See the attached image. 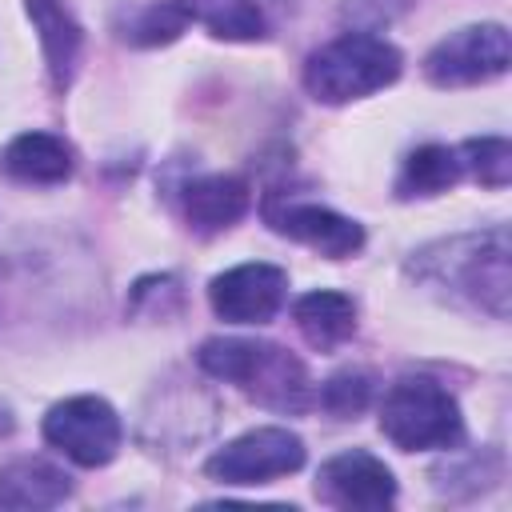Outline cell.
<instances>
[{
	"label": "cell",
	"instance_id": "cell-7",
	"mask_svg": "<svg viewBox=\"0 0 512 512\" xmlns=\"http://www.w3.org/2000/svg\"><path fill=\"white\" fill-rule=\"evenodd\" d=\"M304 464V440L288 428H252L208 456L204 472L220 484H268Z\"/></svg>",
	"mask_w": 512,
	"mask_h": 512
},
{
	"label": "cell",
	"instance_id": "cell-6",
	"mask_svg": "<svg viewBox=\"0 0 512 512\" xmlns=\"http://www.w3.org/2000/svg\"><path fill=\"white\" fill-rule=\"evenodd\" d=\"M44 440L80 468H100L120 448V416L100 396H72L48 408Z\"/></svg>",
	"mask_w": 512,
	"mask_h": 512
},
{
	"label": "cell",
	"instance_id": "cell-5",
	"mask_svg": "<svg viewBox=\"0 0 512 512\" xmlns=\"http://www.w3.org/2000/svg\"><path fill=\"white\" fill-rule=\"evenodd\" d=\"M512 64V44L504 24H468L452 36H444L424 56V76L436 88H464L504 76Z\"/></svg>",
	"mask_w": 512,
	"mask_h": 512
},
{
	"label": "cell",
	"instance_id": "cell-10",
	"mask_svg": "<svg viewBox=\"0 0 512 512\" xmlns=\"http://www.w3.org/2000/svg\"><path fill=\"white\" fill-rule=\"evenodd\" d=\"M316 492H320V500H328L336 508L376 512L396 500V480H392L388 464L376 460L372 452H340L320 468Z\"/></svg>",
	"mask_w": 512,
	"mask_h": 512
},
{
	"label": "cell",
	"instance_id": "cell-13",
	"mask_svg": "<svg viewBox=\"0 0 512 512\" xmlns=\"http://www.w3.org/2000/svg\"><path fill=\"white\" fill-rule=\"evenodd\" d=\"M0 168L24 184H60L72 176V148L52 132H20L0 152Z\"/></svg>",
	"mask_w": 512,
	"mask_h": 512
},
{
	"label": "cell",
	"instance_id": "cell-8",
	"mask_svg": "<svg viewBox=\"0 0 512 512\" xmlns=\"http://www.w3.org/2000/svg\"><path fill=\"white\" fill-rule=\"evenodd\" d=\"M288 276L276 264H236L208 284L212 312L228 324H264L284 304Z\"/></svg>",
	"mask_w": 512,
	"mask_h": 512
},
{
	"label": "cell",
	"instance_id": "cell-20",
	"mask_svg": "<svg viewBox=\"0 0 512 512\" xmlns=\"http://www.w3.org/2000/svg\"><path fill=\"white\" fill-rule=\"evenodd\" d=\"M320 400H324V408H328L332 416L348 420V416L364 412V404L372 400V380H368V372H340V376H332V380L324 384Z\"/></svg>",
	"mask_w": 512,
	"mask_h": 512
},
{
	"label": "cell",
	"instance_id": "cell-4",
	"mask_svg": "<svg viewBox=\"0 0 512 512\" xmlns=\"http://www.w3.org/2000/svg\"><path fill=\"white\" fill-rule=\"evenodd\" d=\"M380 432L404 452H424L452 448L464 432V420L448 388H440L428 376H404L384 392Z\"/></svg>",
	"mask_w": 512,
	"mask_h": 512
},
{
	"label": "cell",
	"instance_id": "cell-15",
	"mask_svg": "<svg viewBox=\"0 0 512 512\" xmlns=\"http://www.w3.org/2000/svg\"><path fill=\"white\" fill-rule=\"evenodd\" d=\"M292 316L312 348H336L356 332V304L344 292H328V288L308 292L296 300Z\"/></svg>",
	"mask_w": 512,
	"mask_h": 512
},
{
	"label": "cell",
	"instance_id": "cell-16",
	"mask_svg": "<svg viewBox=\"0 0 512 512\" xmlns=\"http://www.w3.org/2000/svg\"><path fill=\"white\" fill-rule=\"evenodd\" d=\"M460 156L452 152V148H444V144H424V148H416L408 160H404V168H400V176H396V192L404 196V200H412V196H436V192H444V188H452L456 180H460Z\"/></svg>",
	"mask_w": 512,
	"mask_h": 512
},
{
	"label": "cell",
	"instance_id": "cell-17",
	"mask_svg": "<svg viewBox=\"0 0 512 512\" xmlns=\"http://www.w3.org/2000/svg\"><path fill=\"white\" fill-rule=\"evenodd\" d=\"M192 4L188 0H156L140 12H132L124 20V40L128 44H140V48H152V44H172L188 24H192Z\"/></svg>",
	"mask_w": 512,
	"mask_h": 512
},
{
	"label": "cell",
	"instance_id": "cell-12",
	"mask_svg": "<svg viewBox=\"0 0 512 512\" xmlns=\"http://www.w3.org/2000/svg\"><path fill=\"white\" fill-rule=\"evenodd\" d=\"M184 216L196 232L232 228L248 208V184L240 176H196L180 188Z\"/></svg>",
	"mask_w": 512,
	"mask_h": 512
},
{
	"label": "cell",
	"instance_id": "cell-2",
	"mask_svg": "<svg viewBox=\"0 0 512 512\" xmlns=\"http://www.w3.org/2000/svg\"><path fill=\"white\" fill-rule=\"evenodd\" d=\"M200 368L216 380L240 384L248 396H256L268 408L280 412H300L308 404V372L304 364L276 348V344H260V340H204L196 352Z\"/></svg>",
	"mask_w": 512,
	"mask_h": 512
},
{
	"label": "cell",
	"instance_id": "cell-18",
	"mask_svg": "<svg viewBox=\"0 0 512 512\" xmlns=\"http://www.w3.org/2000/svg\"><path fill=\"white\" fill-rule=\"evenodd\" d=\"M192 16L220 40H260L264 16L256 0H188Z\"/></svg>",
	"mask_w": 512,
	"mask_h": 512
},
{
	"label": "cell",
	"instance_id": "cell-14",
	"mask_svg": "<svg viewBox=\"0 0 512 512\" xmlns=\"http://www.w3.org/2000/svg\"><path fill=\"white\" fill-rule=\"evenodd\" d=\"M24 8L32 16V24H36V32H40L52 84L56 88H68L72 84V72H76V60H80V40H84L80 24L64 8V0H24Z\"/></svg>",
	"mask_w": 512,
	"mask_h": 512
},
{
	"label": "cell",
	"instance_id": "cell-1",
	"mask_svg": "<svg viewBox=\"0 0 512 512\" xmlns=\"http://www.w3.org/2000/svg\"><path fill=\"white\" fill-rule=\"evenodd\" d=\"M428 288H444L452 300L488 308L492 316L508 312V232L492 228L480 236H456L424 248L412 268Z\"/></svg>",
	"mask_w": 512,
	"mask_h": 512
},
{
	"label": "cell",
	"instance_id": "cell-9",
	"mask_svg": "<svg viewBox=\"0 0 512 512\" xmlns=\"http://www.w3.org/2000/svg\"><path fill=\"white\" fill-rule=\"evenodd\" d=\"M264 216L280 236H288V240H296V244H304L328 260H344V256L364 248V228L356 220L324 208V204H296V200L276 204L272 200L264 208Z\"/></svg>",
	"mask_w": 512,
	"mask_h": 512
},
{
	"label": "cell",
	"instance_id": "cell-11",
	"mask_svg": "<svg viewBox=\"0 0 512 512\" xmlns=\"http://www.w3.org/2000/svg\"><path fill=\"white\" fill-rule=\"evenodd\" d=\"M68 496V472L40 456H20L0 468V508H56Z\"/></svg>",
	"mask_w": 512,
	"mask_h": 512
},
{
	"label": "cell",
	"instance_id": "cell-19",
	"mask_svg": "<svg viewBox=\"0 0 512 512\" xmlns=\"http://www.w3.org/2000/svg\"><path fill=\"white\" fill-rule=\"evenodd\" d=\"M460 168H468L480 184L488 188H504L508 176H512V148L504 136H480V140H468L460 152Z\"/></svg>",
	"mask_w": 512,
	"mask_h": 512
},
{
	"label": "cell",
	"instance_id": "cell-3",
	"mask_svg": "<svg viewBox=\"0 0 512 512\" xmlns=\"http://www.w3.org/2000/svg\"><path fill=\"white\" fill-rule=\"evenodd\" d=\"M400 52L368 32H344L332 44L316 48L304 64V88L320 104H348L388 88L400 76Z\"/></svg>",
	"mask_w": 512,
	"mask_h": 512
}]
</instances>
